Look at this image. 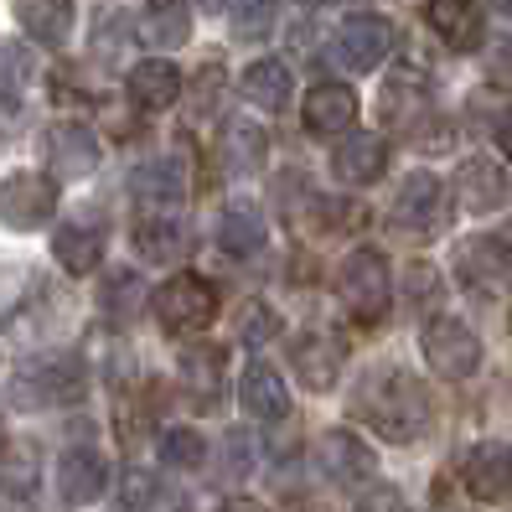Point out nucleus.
<instances>
[{"instance_id": "4", "label": "nucleus", "mask_w": 512, "mask_h": 512, "mask_svg": "<svg viewBox=\"0 0 512 512\" xmlns=\"http://www.w3.org/2000/svg\"><path fill=\"white\" fill-rule=\"evenodd\" d=\"M218 316V290L207 285L202 275L182 269L156 290V321L171 331V337H187V331H202L207 321Z\"/></svg>"}, {"instance_id": "2", "label": "nucleus", "mask_w": 512, "mask_h": 512, "mask_svg": "<svg viewBox=\"0 0 512 512\" xmlns=\"http://www.w3.org/2000/svg\"><path fill=\"white\" fill-rule=\"evenodd\" d=\"M88 388L83 363L73 352H42L32 363H21L11 378V399L21 409H52V404H73Z\"/></svg>"}, {"instance_id": "26", "label": "nucleus", "mask_w": 512, "mask_h": 512, "mask_svg": "<svg viewBox=\"0 0 512 512\" xmlns=\"http://www.w3.org/2000/svg\"><path fill=\"white\" fill-rule=\"evenodd\" d=\"M295 373L306 378V388H316V394H331L337 388V373H342V352H337V342L331 337H300V347H295Z\"/></svg>"}, {"instance_id": "17", "label": "nucleus", "mask_w": 512, "mask_h": 512, "mask_svg": "<svg viewBox=\"0 0 512 512\" xmlns=\"http://www.w3.org/2000/svg\"><path fill=\"white\" fill-rule=\"evenodd\" d=\"M383 166H388V140H378V135H352L331 150V171H337V182H347V187L378 182Z\"/></svg>"}, {"instance_id": "38", "label": "nucleus", "mask_w": 512, "mask_h": 512, "mask_svg": "<svg viewBox=\"0 0 512 512\" xmlns=\"http://www.w3.org/2000/svg\"><path fill=\"white\" fill-rule=\"evenodd\" d=\"M487 73H492L497 83H512V37H502V42L492 47V57H487Z\"/></svg>"}, {"instance_id": "31", "label": "nucleus", "mask_w": 512, "mask_h": 512, "mask_svg": "<svg viewBox=\"0 0 512 512\" xmlns=\"http://www.w3.org/2000/svg\"><path fill=\"white\" fill-rule=\"evenodd\" d=\"M218 244L233 259H254V254H264V223L249 213V207H228L223 223H218Z\"/></svg>"}, {"instance_id": "29", "label": "nucleus", "mask_w": 512, "mask_h": 512, "mask_svg": "<svg viewBox=\"0 0 512 512\" xmlns=\"http://www.w3.org/2000/svg\"><path fill=\"white\" fill-rule=\"evenodd\" d=\"M223 135H228V140H223V156H228L233 171H244V176L264 171L269 140H264V130L254 125V119H228V130H223Z\"/></svg>"}, {"instance_id": "6", "label": "nucleus", "mask_w": 512, "mask_h": 512, "mask_svg": "<svg viewBox=\"0 0 512 512\" xmlns=\"http://www.w3.org/2000/svg\"><path fill=\"white\" fill-rule=\"evenodd\" d=\"M57 213V182L42 171H11L0 182V223L16 233H32L42 223H52Z\"/></svg>"}, {"instance_id": "44", "label": "nucleus", "mask_w": 512, "mask_h": 512, "mask_svg": "<svg viewBox=\"0 0 512 512\" xmlns=\"http://www.w3.org/2000/svg\"><path fill=\"white\" fill-rule=\"evenodd\" d=\"M0 445H6V430H0Z\"/></svg>"}, {"instance_id": "13", "label": "nucleus", "mask_w": 512, "mask_h": 512, "mask_svg": "<svg viewBox=\"0 0 512 512\" xmlns=\"http://www.w3.org/2000/svg\"><path fill=\"white\" fill-rule=\"evenodd\" d=\"M430 104V88L425 78H419L414 68H394L383 78V94H378V114H383V125L388 130H409L419 114H425Z\"/></svg>"}, {"instance_id": "28", "label": "nucleus", "mask_w": 512, "mask_h": 512, "mask_svg": "<svg viewBox=\"0 0 512 512\" xmlns=\"http://www.w3.org/2000/svg\"><path fill=\"white\" fill-rule=\"evenodd\" d=\"M140 32L156 42V47H182L192 37V11L187 0H150L145 16H140Z\"/></svg>"}, {"instance_id": "36", "label": "nucleus", "mask_w": 512, "mask_h": 512, "mask_svg": "<svg viewBox=\"0 0 512 512\" xmlns=\"http://www.w3.org/2000/svg\"><path fill=\"white\" fill-rule=\"evenodd\" d=\"M352 512H409V502H404V492H394V487H373V492L357 497Z\"/></svg>"}, {"instance_id": "33", "label": "nucleus", "mask_w": 512, "mask_h": 512, "mask_svg": "<svg viewBox=\"0 0 512 512\" xmlns=\"http://www.w3.org/2000/svg\"><path fill=\"white\" fill-rule=\"evenodd\" d=\"M161 461H166L171 471H197V466L207 461V445H202L197 430H166V435H161Z\"/></svg>"}, {"instance_id": "1", "label": "nucleus", "mask_w": 512, "mask_h": 512, "mask_svg": "<svg viewBox=\"0 0 512 512\" xmlns=\"http://www.w3.org/2000/svg\"><path fill=\"white\" fill-rule=\"evenodd\" d=\"M352 409L363 414L383 440H394V445H409V440H419L430 430V394H425V383L399 373V368L363 373V383H357V394H352Z\"/></svg>"}, {"instance_id": "20", "label": "nucleus", "mask_w": 512, "mask_h": 512, "mask_svg": "<svg viewBox=\"0 0 512 512\" xmlns=\"http://www.w3.org/2000/svg\"><path fill=\"white\" fill-rule=\"evenodd\" d=\"M425 21H430V32H435L445 47H456V52L481 47V11L471 6V0H430Z\"/></svg>"}, {"instance_id": "39", "label": "nucleus", "mask_w": 512, "mask_h": 512, "mask_svg": "<svg viewBox=\"0 0 512 512\" xmlns=\"http://www.w3.org/2000/svg\"><path fill=\"white\" fill-rule=\"evenodd\" d=\"M218 512H264V507H259V502H249V497H228Z\"/></svg>"}, {"instance_id": "8", "label": "nucleus", "mask_w": 512, "mask_h": 512, "mask_svg": "<svg viewBox=\"0 0 512 512\" xmlns=\"http://www.w3.org/2000/svg\"><path fill=\"white\" fill-rule=\"evenodd\" d=\"M445 213H450V197L435 171H414L394 197V223L409 233H435L445 223Z\"/></svg>"}, {"instance_id": "22", "label": "nucleus", "mask_w": 512, "mask_h": 512, "mask_svg": "<svg viewBox=\"0 0 512 512\" xmlns=\"http://www.w3.org/2000/svg\"><path fill=\"white\" fill-rule=\"evenodd\" d=\"M228 378V352L223 347H187L182 352V388L197 404H218Z\"/></svg>"}, {"instance_id": "40", "label": "nucleus", "mask_w": 512, "mask_h": 512, "mask_svg": "<svg viewBox=\"0 0 512 512\" xmlns=\"http://www.w3.org/2000/svg\"><path fill=\"white\" fill-rule=\"evenodd\" d=\"M497 140H502V156L512 161V119H507V125H502V135H497Z\"/></svg>"}, {"instance_id": "27", "label": "nucleus", "mask_w": 512, "mask_h": 512, "mask_svg": "<svg viewBox=\"0 0 512 512\" xmlns=\"http://www.w3.org/2000/svg\"><path fill=\"white\" fill-rule=\"evenodd\" d=\"M244 94H249V104H259V109H269V114H280V109L295 99L290 68L280 63V57H259V63L244 73Z\"/></svg>"}, {"instance_id": "10", "label": "nucleus", "mask_w": 512, "mask_h": 512, "mask_svg": "<svg viewBox=\"0 0 512 512\" xmlns=\"http://www.w3.org/2000/svg\"><path fill=\"white\" fill-rule=\"evenodd\" d=\"M461 481H466V492L481 497V502H502L512 492V445L502 440H481L466 450V461H461Z\"/></svg>"}, {"instance_id": "32", "label": "nucleus", "mask_w": 512, "mask_h": 512, "mask_svg": "<svg viewBox=\"0 0 512 512\" xmlns=\"http://www.w3.org/2000/svg\"><path fill=\"white\" fill-rule=\"evenodd\" d=\"M275 16H280V0H233V37L238 42H264L275 32Z\"/></svg>"}, {"instance_id": "19", "label": "nucleus", "mask_w": 512, "mask_h": 512, "mask_svg": "<svg viewBox=\"0 0 512 512\" xmlns=\"http://www.w3.org/2000/svg\"><path fill=\"white\" fill-rule=\"evenodd\" d=\"M352 119H357V94L347 83H316L306 94V130H316V135H347Z\"/></svg>"}, {"instance_id": "41", "label": "nucleus", "mask_w": 512, "mask_h": 512, "mask_svg": "<svg viewBox=\"0 0 512 512\" xmlns=\"http://www.w3.org/2000/svg\"><path fill=\"white\" fill-rule=\"evenodd\" d=\"M487 11H497V16H512V0H481Z\"/></svg>"}, {"instance_id": "35", "label": "nucleus", "mask_w": 512, "mask_h": 512, "mask_svg": "<svg viewBox=\"0 0 512 512\" xmlns=\"http://www.w3.org/2000/svg\"><path fill=\"white\" fill-rule=\"evenodd\" d=\"M269 337H280V311H269L264 300H254V306L244 311V321H238V342H244V347H264Z\"/></svg>"}, {"instance_id": "43", "label": "nucleus", "mask_w": 512, "mask_h": 512, "mask_svg": "<svg viewBox=\"0 0 512 512\" xmlns=\"http://www.w3.org/2000/svg\"><path fill=\"white\" fill-rule=\"evenodd\" d=\"M295 6H316V0H295Z\"/></svg>"}, {"instance_id": "18", "label": "nucleus", "mask_w": 512, "mask_h": 512, "mask_svg": "<svg viewBox=\"0 0 512 512\" xmlns=\"http://www.w3.org/2000/svg\"><path fill=\"white\" fill-rule=\"evenodd\" d=\"M21 32L42 47H63L73 32V0H11Z\"/></svg>"}, {"instance_id": "37", "label": "nucleus", "mask_w": 512, "mask_h": 512, "mask_svg": "<svg viewBox=\"0 0 512 512\" xmlns=\"http://www.w3.org/2000/svg\"><path fill=\"white\" fill-rule=\"evenodd\" d=\"M21 285H26V275H21V269H16V264H0V316H6V311L16 306Z\"/></svg>"}, {"instance_id": "24", "label": "nucleus", "mask_w": 512, "mask_h": 512, "mask_svg": "<svg viewBox=\"0 0 512 512\" xmlns=\"http://www.w3.org/2000/svg\"><path fill=\"white\" fill-rule=\"evenodd\" d=\"M135 197L145 207H176L187 197V166L182 156H166V161H150L135 171Z\"/></svg>"}, {"instance_id": "12", "label": "nucleus", "mask_w": 512, "mask_h": 512, "mask_svg": "<svg viewBox=\"0 0 512 512\" xmlns=\"http://www.w3.org/2000/svg\"><path fill=\"white\" fill-rule=\"evenodd\" d=\"M109 487V461L99 456V450H88V445H73L63 461H57V492H63L68 502H99Z\"/></svg>"}, {"instance_id": "30", "label": "nucleus", "mask_w": 512, "mask_h": 512, "mask_svg": "<svg viewBox=\"0 0 512 512\" xmlns=\"http://www.w3.org/2000/svg\"><path fill=\"white\" fill-rule=\"evenodd\" d=\"M37 78V52L26 47V42H0V99L6 104H21L26 99V88H32Z\"/></svg>"}, {"instance_id": "7", "label": "nucleus", "mask_w": 512, "mask_h": 512, "mask_svg": "<svg viewBox=\"0 0 512 512\" xmlns=\"http://www.w3.org/2000/svg\"><path fill=\"white\" fill-rule=\"evenodd\" d=\"M394 52V21L383 16H347L342 32L331 37V63L347 73H368Z\"/></svg>"}, {"instance_id": "3", "label": "nucleus", "mask_w": 512, "mask_h": 512, "mask_svg": "<svg viewBox=\"0 0 512 512\" xmlns=\"http://www.w3.org/2000/svg\"><path fill=\"white\" fill-rule=\"evenodd\" d=\"M337 295H342V311H347L352 321H363V326L383 321V316H388V259L373 254V249L347 254L342 280H337Z\"/></svg>"}, {"instance_id": "9", "label": "nucleus", "mask_w": 512, "mask_h": 512, "mask_svg": "<svg viewBox=\"0 0 512 512\" xmlns=\"http://www.w3.org/2000/svg\"><path fill=\"white\" fill-rule=\"evenodd\" d=\"M104 161V145L88 125H57L47 135V166H52V182H83L94 176Z\"/></svg>"}, {"instance_id": "25", "label": "nucleus", "mask_w": 512, "mask_h": 512, "mask_svg": "<svg viewBox=\"0 0 512 512\" xmlns=\"http://www.w3.org/2000/svg\"><path fill=\"white\" fill-rule=\"evenodd\" d=\"M135 249L150 264H182L187 249H192V233H187V223H176V218H145L135 228Z\"/></svg>"}, {"instance_id": "5", "label": "nucleus", "mask_w": 512, "mask_h": 512, "mask_svg": "<svg viewBox=\"0 0 512 512\" xmlns=\"http://www.w3.org/2000/svg\"><path fill=\"white\" fill-rule=\"evenodd\" d=\"M419 352H425V363L430 373L450 378V383H461L481 368V342H476V331L456 316H435L425 326V337H419Z\"/></svg>"}, {"instance_id": "34", "label": "nucleus", "mask_w": 512, "mask_h": 512, "mask_svg": "<svg viewBox=\"0 0 512 512\" xmlns=\"http://www.w3.org/2000/svg\"><path fill=\"white\" fill-rule=\"evenodd\" d=\"M140 275L135 269H114L109 275V295H104V316L109 321H130L135 311H140Z\"/></svg>"}, {"instance_id": "21", "label": "nucleus", "mask_w": 512, "mask_h": 512, "mask_svg": "<svg viewBox=\"0 0 512 512\" xmlns=\"http://www.w3.org/2000/svg\"><path fill=\"white\" fill-rule=\"evenodd\" d=\"M52 259L68 269V275H88L104 259V228L99 223H63L52 233Z\"/></svg>"}, {"instance_id": "15", "label": "nucleus", "mask_w": 512, "mask_h": 512, "mask_svg": "<svg viewBox=\"0 0 512 512\" xmlns=\"http://www.w3.org/2000/svg\"><path fill=\"white\" fill-rule=\"evenodd\" d=\"M456 269L471 290H502L512 280V254L497 244V238H466L456 249Z\"/></svg>"}, {"instance_id": "42", "label": "nucleus", "mask_w": 512, "mask_h": 512, "mask_svg": "<svg viewBox=\"0 0 512 512\" xmlns=\"http://www.w3.org/2000/svg\"><path fill=\"white\" fill-rule=\"evenodd\" d=\"M197 6H202V11H223V0H197Z\"/></svg>"}, {"instance_id": "14", "label": "nucleus", "mask_w": 512, "mask_h": 512, "mask_svg": "<svg viewBox=\"0 0 512 512\" xmlns=\"http://www.w3.org/2000/svg\"><path fill=\"white\" fill-rule=\"evenodd\" d=\"M238 404H244V414L259 419V425H275V419L290 414V394H285L280 373L269 363H249L244 368V378H238Z\"/></svg>"}, {"instance_id": "11", "label": "nucleus", "mask_w": 512, "mask_h": 512, "mask_svg": "<svg viewBox=\"0 0 512 512\" xmlns=\"http://www.w3.org/2000/svg\"><path fill=\"white\" fill-rule=\"evenodd\" d=\"M456 192H461V207L471 218H487V213H497V207H507V197H512V187H507V171L497 166V161H487V156H471L466 166H461V176H456Z\"/></svg>"}, {"instance_id": "16", "label": "nucleus", "mask_w": 512, "mask_h": 512, "mask_svg": "<svg viewBox=\"0 0 512 512\" xmlns=\"http://www.w3.org/2000/svg\"><path fill=\"white\" fill-rule=\"evenodd\" d=\"M125 88H130L135 109L161 114V109H171L176 99H182V73H176V63H166V57H150V63L130 68Z\"/></svg>"}, {"instance_id": "23", "label": "nucleus", "mask_w": 512, "mask_h": 512, "mask_svg": "<svg viewBox=\"0 0 512 512\" xmlns=\"http://www.w3.org/2000/svg\"><path fill=\"white\" fill-rule=\"evenodd\" d=\"M321 461H326V471H331V481H368L373 471H378V461H373V450L357 440L352 430H331L326 440H321Z\"/></svg>"}]
</instances>
